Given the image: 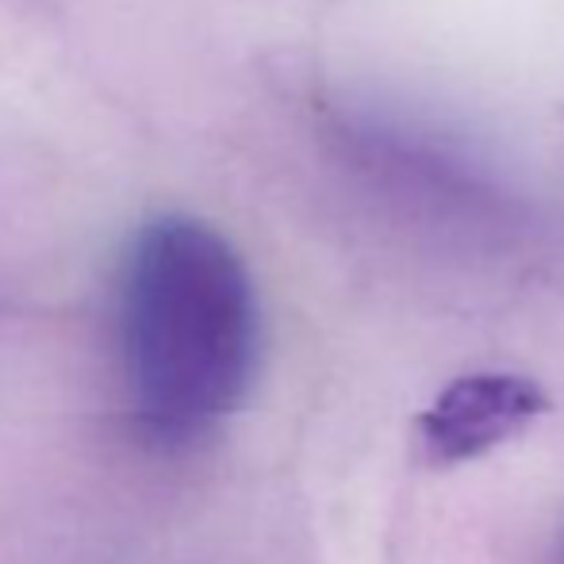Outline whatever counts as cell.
<instances>
[{"label": "cell", "instance_id": "6da1fadb", "mask_svg": "<svg viewBox=\"0 0 564 564\" xmlns=\"http://www.w3.org/2000/svg\"><path fill=\"white\" fill-rule=\"evenodd\" d=\"M116 330L139 431L165 449L208 438L258 372L261 312L242 253L204 219H147L119 261Z\"/></svg>", "mask_w": 564, "mask_h": 564}, {"label": "cell", "instance_id": "7a4b0ae2", "mask_svg": "<svg viewBox=\"0 0 564 564\" xmlns=\"http://www.w3.org/2000/svg\"><path fill=\"white\" fill-rule=\"evenodd\" d=\"M545 411L550 400L534 380L514 372H473L453 380L423 411L419 434L426 457L438 465H457L511 442Z\"/></svg>", "mask_w": 564, "mask_h": 564}]
</instances>
